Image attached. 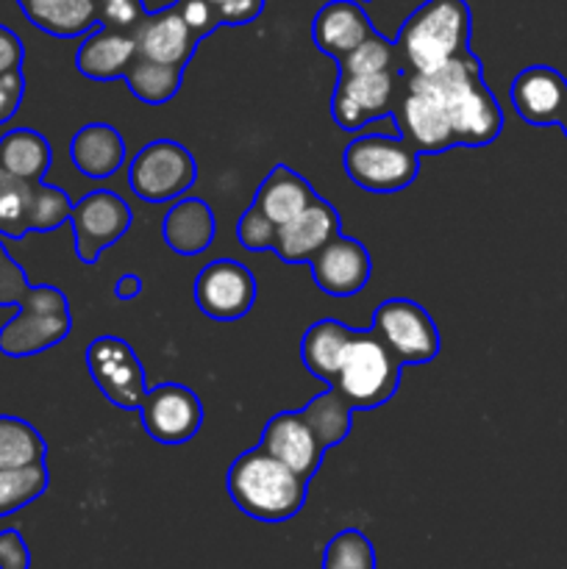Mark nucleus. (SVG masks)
I'll return each mask as SVG.
<instances>
[{"mask_svg": "<svg viewBox=\"0 0 567 569\" xmlns=\"http://www.w3.org/2000/svg\"><path fill=\"white\" fill-rule=\"evenodd\" d=\"M176 6L198 39H203L206 33H211L217 26H220L215 6H211L209 0H178Z\"/></svg>", "mask_w": 567, "mask_h": 569, "instance_id": "4c0bfd02", "label": "nucleus"}, {"mask_svg": "<svg viewBox=\"0 0 567 569\" xmlns=\"http://www.w3.org/2000/svg\"><path fill=\"white\" fill-rule=\"evenodd\" d=\"M87 367L92 381L117 409L139 411L148 387H145L142 361L131 345L120 337H98L87 348Z\"/></svg>", "mask_w": 567, "mask_h": 569, "instance_id": "1a4fd4ad", "label": "nucleus"}, {"mask_svg": "<svg viewBox=\"0 0 567 569\" xmlns=\"http://www.w3.org/2000/svg\"><path fill=\"white\" fill-rule=\"evenodd\" d=\"M48 467L44 461L14 470H0V517H9L14 511L26 509L37 498L48 492Z\"/></svg>", "mask_w": 567, "mask_h": 569, "instance_id": "7c9ffc66", "label": "nucleus"}, {"mask_svg": "<svg viewBox=\"0 0 567 569\" xmlns=\"http://www.w3.org/2000/svg\"><path fill=\"white\" fill-rule=\"evenodd\" d=\"M72 203L64 189L48 187L39 181L33 187L31 209H28V231H53L61 222L70 220Z\"/></svg>", "mask_w": 567, "mask_h": 569, "instance_id": "f704fd0d", "label": "nucleus"}, {"mask_svg": "<svg viewBox=\"0 0 567 569\" xmlns=\"http://www.w3.org/2000/svg\"><path fill=\"white\" fill-rule=\"evenodd\" d=\"M259 448H265L272 459L287 465L304 481H311L317 476L322 453H326V448L300 411H281V415L272 417L261 431Z\"/></svg>", "mask_w": 567, "mask_h": 569, "instance_id": "2eb2a0df", "label": "nucleus"}, {"mask_svg": "<svg viewBox=\"0 0 567 569\" xmlns=\"http://www.w3.org/2000/svg\"><path fill=\"white\" fill-rule=\"evenodd\" d=\"M209 3H211V6H215V9H217V6H222V3H228V0H209Z\"/></svg>", "mask_w": 567, "mask_h": 569, "instance_id": "49530a36", "label": "nucleus"}, {"mask_svg": "<svg viewBox=\"0 0 567 569\" xmlns=\"http://www.w3.org/2000/svg\"><path fill=\"white\" fill-rule=\"evenodd\" d=\"M398 48L395 42L384 39L372 31L361 44H356L342 61H339V76H372V72L398 70Z\"/></svg>", "mask_w": 567, "mask_h": 569, "instance_id": "473e14b6", "label": "nucleus"}, {"mask_svg": "<svg viewBox=\"0 0 567 569\" xmlns=\"http://www.w3.org/2000/svg\"><path fill=\"white\" fill-rule=\"evenodd\" d=\"M22 59H26V48H22L20 37L11 28L0 26V76L22 70Z\"/></svg>", "mask_w": 567, "mask_h": 569, "instance_id": "a19ab883", "label": "nucleus"}, {"mask_svg": "<svg viewBox=\"0 0 567 569\" xmlns=\"http://www.w3.org/2000/svg\"><path fill=\"white\" fill-rule=\"evenodd\" d=\"M372 331L387 342V348L404 365H428L437 359L442 339L431 315L415 300L392 298L384 300L372 315Z\"/></svg>", "mask_w": 567, "mask_h": 569, "instance_id": "6e6552de", "label": "nucleus"}, {"mask_svg": "<svg viewBox=\"0 0 567 569\" xmlns=\"http://www.w3.org/2000/svg\"><path fill=\"white\" fill-rule=\"evenodd\" d=\"M17 3H20V9H22V6H31V3H37V0H17Z\"/></svg>", "mask_w": 567, "mask_h": 569, "instance_id": "a18cd8bd", "label": "nucleus"}, {"mask_svg": "<svg viewBox=\"0 0 567 569\" xmlns=\"http://www.w3.org/2000/svg\"><path fill=\"white\" fill-rule=\"evenodd\" d=\"M50 144L42 133L31 128H14L0 139V170L22 181H42L50 170Z\"/></svg>", "mask_w": 567, "mask_h": 569, "instance_id": "bb28decb", "label": "nucleus"}, {"mask_svg": "<svg viewBox=\"0 0 567 569\" xmlns=\"http://www.w3.org/2000/svg\"><path fill=\"white\" fill-rule=\"evenodd\" d=\"M398 70L372 76H339L331 98V117L342 131H359L370 120L395 114Z\"/></svg>", "mask_w": 567, "mask_h": 569, "instance_id": "4468645a", "label": "nucleus"}, {"mask_svg": "<svg viewBox=\"0 0 567 569\" xmlns=\"http://www.w3.org/2000/svg\"><path fill=\"white\" fill-rule=\"evenodd\" d=\"M317 200L311 183H306V178H300L298 172H292L289 167L278 164L272 167L270 176L261 181L259 192H256L253 206L276 226H287L289 220L300 214V211L309 209Z\"/></svg>", "mask_w": 567, "mask_h": 569, "instance_id": "5701e85b", "label": "nucleus"}, {"mask_svg": "<svg viewBox=\"0 0 567 569\" xmlns=\"http://www.w3.org/2000/svg\"><path fill=\"white\" fill-rule=\"evenodd\" d=\"M276 231H278L276 222L267 220V217L261 214L253 203H250V209L245 211L237 222L239 244H242L245 250H253V253H259V250H272Z\"/></svg>", "mask_w": 567, "mask_h": 569, "instance_id": "c9c22d12", "label": "nucleus"}, {"mask_svg": "<svg viewBox=\"0 0 567 569\" xmlns=\"http://www.w3.org/2000/svg\"><path fill=\"white\" fill-rule=\"evenodd\" d=\"M142 0H98V26L131 33L145 20Z\"/></svg>", "mask_w": 567, "mask_h": 569, "instance_id": "e433bc0d", "label": "nucleus"}, {"mask_svg": "<svg viewBox=\"0 0 567 569\" xmlns=\"http://www.w3.org/2000/svg\"><path fill=\"white\" fill-rule=\"evenodd\" d=\"M350 339H354V331L339 320H317L300 339V359L306 370L331 387Z\"/></svg>", "mask_w": 567, "mask_h": 569, "instance_id": "393cba45", "label": "nucleus"}, {"mask_svg": "<svg viewBox=\"0 0 567 569\" xmlns=\"http://www.w3.org/2000/svg\"><path fill=\"white\" fill-rule=\"evenodd\" d=\"M559 126H561V131H565V137H567V106H565V111H561V120H559Z\"/></svg>", "mask_w": 567, "mask_h": 569, "instance_id": "37998d69", "label": "nucleus"}, {"mask_svg": "<svg viewBox=\"0 0 567 569\" xmlns=\"http://www.w3.org/2000/svg\"><path fill=\"white\" fill-rule=\"evenodd\" d=\"M309 264L317 287L334 298L359 295L370 281V253L359 239L342 237V233L331 239Z\"/></svg>", "mask_w": 567, "mask_h": 569, "instance_id": "f3484780", "label": "nucleus"}, {"mask_svg": "<svg viewBox=\"0 0 567 569\" xmlns=\"http://www.w3.org/2000/svg\"><path fill=\"white\" fill-rule=\"evenodd\" d=\"M376 28L367 20L365 9L356 0H331L317 11L311 22V39L334 61H342L356 44L365 42Z\"/></svg>", "mask_w": 567, "mask_h": 569, "instance_id": "aec40b11", "label": "nucleus"}, {"mask_svg": "<svg viewBox=\"0 0 567 569\" xmlns=\"http://www.w3.org/2000/svg\"><path fill=\"white\" fill-rule=\"evenodd\" d=\"M126 87L137 94L142 103H167L170 98H176L178 89L183 81V67L172 64H159V61L148 59H133V64L128 67V72L122 76Z\"/></svg>", "mask_w": 567, "mask_h": 569, "instance_id": "c85d7f7f", "label": "nucleus"}, {"mask_svg": "<svg viewBox=\"0 0 567 569\" xmlns=\"http://www.w3.org/2000/svg\"><path fill=\"white\" fill-rule=\"evenodd\" d=\"M404 361L387 348L376 331L356 333L345 348L342 365L331 387L350 403V409H378L398 392Z\"/></svg>", "mask_w": 567, "mask_h": 569, "instance_id": "20e7f679", "label": "nucleus"}, {"mask_svg": "<svg viewBox=\"0 0 567 569\" xmlns=\"http://www.w3.org/2000/svg\"><path fill=\"white\" fill-rule=\"evenodd\" d=\"M215 228V211L206 200L183 198L167 211L161 233H165L167 248H172L176 253L198 256L211 244Z\"/></svg>", "mask_w": 567, "mask_h": 569, "instance_id": "b1692460", "label": "nucleus"}, {"mask_svg": "<svg viewBox=\"0 0 567 569\" xmlns=\"http://www.w3.org/2000/svg\"><path fill=\"white\" fill-rule=\"evenodd\" d=\"M345 176L367 192H400L420 172V153L406 139L359 137L342 153Z\"/></svg>", "mask_w": 567, "mask_h": 569, "instance_id": "423d86ee", "label": "nucleus"}, {"mask_svg": "<svg viewBox=\"0 0 567 569\" xmlns=\"http://www.w3.org/2000/svg\"><path fill=\"white\" fill-rule=\"evenodd\" d=\"M511 106L528 126H559L567 106V81L545 64L526 67L511 81Z\"/></svg>", "mask_w": 567, "mask_h": 569, "instance_id": "a211bd4d", "label": "nucleus"}, {"mask_svg": "<svg viewBox=\"0 0 567 569\" xmlns=\"http://www.w3.org/2000/svg\"><path fill=\"white\" fill-rule=\"evenodd\" d=\"M133 222V211L126 200L109 189H94L87 198L72 203L70 226L76 233V253L83 264H94L103 248H111L126 237Z\"/></svg>", "mask_w": 567, "mask_h": 569, "instance_id": "9d476101", "label": "nucleus"}, {"mask_svg": "<svg viewBox=\"0 0 567 569\" xmlns=\"http://www.w3.org/2000/svg\"><path fill=\"white\" fill-rule=\"evenodd\" d=\"M142 428L159 445H183L203 426V406L192 389L181 383H161L145 395L139 406Z\"/></svg>", "mask_w": 567, "mask_h": 569, "instance_id": "f8f14e48", "label": "nucleus"}, {"mask_svg": "<svg viewBox=\"0 0 567 569\" xmlns=\"http://www.w3.org/2000/svg\"><path fill=\"white\" fill-rule=\"evenodd\" d=\"M392 117L398 120L409 148L417 153H445V150L456 148L454 128L445 114V106L417 76H406L404 98L395 106Z\"/></svg>", "mask_w": 567, "mask_h": 569, "instance_id": "9b49d317", "label": "nucleus"}, {"mask_svg": "<svg viewBox=\"0 0 567 569\" xmlns=\"http://www.w3.org/2000/svg\"><path fill=\"white\" fill-rule=\"evenodd\" d=\"M339 237V214L331 203L317 198L287 226H278L272 253L287 264H306L315 259L331 239Z\"/></svg>", "mask_w": 567, "mask_h": 569, "instance_id": "6ab92c4d", "label": "nucleus"}, {"mask_svg": "<svg viewBox=\"0 0 567 569\" xmlns=\"http://www.w3.org/2000/svg\"><path fill=\"white\" fill-rule=\"evenodd\" d=\"M434 98L445 106L456 144L465 148H484L495 142L504 128V114L495 100L493 89L484 83L481 61L470 53L448 61L428 76H417Z\"/></svg>", "mask_w": 567, "mask_h": 569, "instance_id": "f257e3e1", "label": "nucleus"}, {"mask_svg": "<svg viewBox=\"0 0 567 569\" xmlns=\"http://www.w3.org/2000/svg\"><path fill=\"white\" fill-rule=\"evenodd\" d=\"M198 178V161L181 142L156 139L145 144L131 161L128 181L133 194L145 203H170L181 198Z\"/></svg>", "mask_w": 567, "mask_h": 569, "instance_id": "0eeeda50", "label": "nucleus"}, {"mask_svg": "<svg viewBox=\"0 0 567 569\" xmlns=\"http://www.w3.org/2000/svg\"><path fill=\"white\" fill-rule=\"evenodd\" d=\"M320 569H376V548L356 528H345L328 539Z\"/></svg>", "mask_w": 567, "mask_h": 569, "instance_id": "72a5a7b5", "label": "nucleus"}, {"mask_svg": "<svg viewBox=\"0 0 567 569\" xmlns=\"http://www.w3.org/2000/svg\"><path fill=\"white\" fill-rule=\"evenodd\" d=\"M470 6L467 0H426L398 33V59L406 76H428L448 61L470 53Z\"/></svg>", "mask_w": 567, "mask_h": 569, "instance_id": "f03ea898", "label": "nucleus"}, {"mask_svg": "<svg viewBox=\"0 0 567 569\" xmlns=\"http://www.w3.org/2000/svg\"><path fill=\"white\" fill-rule=\"evenodd\" d=\"M9 259H11V256L6 253V248H3V244H0V267H3Z\"/></svg>", "mask_w": 567, "mask_h": 569, "instance_id": "c03bdc74", "label": "nucleus"}, {"mask_svg": "<svg viewBox=\"0 0 567 569\" xmlns=\"http://www.w3.org/2000/svg\"><path fill=\"white\" fill-rule=\"evenodd\" d=\"M198 309L211 320H239L256 303V278L233 259H217L195 281Z\"/></svg>", "mask_w": 567, "mask_h": 569, "instance_id": "ddd939ff", "label": "nucleus"}, {"mask_svg": "<svg viewBox=\"0 0 567 569\" xmlns=\"http://www.w3.org/2000/svg\"><path fill=\"white\" fill-rule=\"evenodd\" d=\"M44 439L31 422L0 415V470H14L44 461Z\"/></svg>", "mask_w": 567, "mask_h": 569, "instance_id": "c756f323", "label": "nucleus"}, {"mask_svg": "<svg viewBox=\"0 0 567 569\" xmlns=\"http://www.w3.org/2000/svg\"><path fill=\"white\" fill-rule=\"evenodd\" d=\"M133 59H137L133 33L100 26L78 48L76 67L81 76L92 78V81H115V78L126 76Z\"/></svg>", "mask_w": 567, "mask_h": 569, "instance_id": "412c9836", "label": "nucleus"}, {"mask_svg": "<svg viewBox=\"0 0 567 569\" xmlns=\"http://www.w3.org/2000/svg\"><path fill=\"white\" fill-rule=\"evenodd\" d=\"M300 415L306 417V422H309L311 431H315V437L320 439L326 450L342 442L350 428H354V409L337 392V387H328L326 392L317 395L306 409H300Z\"/></svg>", "mask_w": 567, "mask_h": 569, "instance_id": "cd10ccee", "label": "nucleus"}, {"mask_svg": "<svg viewBox=\"0 0 567 569\" xmlns=\"http://www.w3.org/2000/svg\"><path fill=\"white\" fill-rule=\"evenodd\" d=\"M131 33L133 42H137V59L172 67H187V61L192 59L195 48L200 42L176 3L153 11V14H145V20Z\"/></svg>", "mask_w": 567, "mask_h": 569, "instance_id": "dca6fc26", "label": "nucleus"}, {"mask_svg": "<svg viewBox=\"0 0 567 569\" xmlns=\"http://www.w3.org/2000/svg\"><path fill=\"white\" fill-rule=\"evenodd\" d=\"M31 567V550L20 531L9 528L0 531V569H28Z\"/></svg>", "mask_w": 567, "mask_h": 569, "instance_id": "58836bf2", "label": "nucleus"}, {"mask_svg": "<svg viewBox=\"0 0 567 569\" xmlns=\"http://www.w3.org/2000/svg\"><path fill=\"white\" fill-rule=\"evenodd\" d=\"M139 289H142V283H139L137 276H122L120 281H117V298L120 300L137 298Z\"/></svg>", "mask_w": 567, "mask_h": 569, "instance_id": "79ce46f5", "label": "nucleus"}, {"mask_svg": "<svg viewBox=\"0 0 567 569\" xmlns=\"http://www.w3.org/2000/svg\"><path fill=\"white\" fill-rule=\"evenodd\" d=\"M67 298L53 287H28L20 300V315L0 328V353L11 359L42 353L70 337Z\"/></svg>", "mask_w": 567, "mask_h": 569, "instance_id": "39448f33", "label": "nucleus"}, {"mask_svg": "<svg viewBox=\"0 0 567 569\" xmlns=\"http://www.w3.org/2000/svg\"><path fill=\"white\" fill-rule=\"evenodd\" d=\"M22 14L50 37H83L98 26V0H37L22 6Z\"/></svg>", "mask_w": 567, "mask_h": 569, "instance_id": "a878e982", "label": "nucleus"}, {"mask_svg": "<svg viewBox=\"0 0 567 569\" xmlns=\"http://www.w3.org/2000/svg\"><path fill=\"white\" fill-rule=\"evenodd\" d=\"M22 94H26V78H22V70L0 76V122L14 117V111L20 109L22 103Z\"/></svg>", "mask_w": 567, "mask_h": 569, "instance_id": "ea45409f", "label": "nucleus"}, {"mask_svg": "<svg viewBox=\"0 0 567 569\" xmlns=\"http://www.w3.org/2000/svg\"><path fill=\"white\" fill-rule=\"evenodd\" d=\"M228 495L242 515L259 522H287L306 506L309 481L272 459L265 448H250L231 465Z\"/></svg>", "mask_w": 567, "mask_h": 569, "instance_id": "7ed1b4c3", "label": "nucleus"}, {"mask_svg": "<svg viewBox=\"0 0 567 569\" xmlns=\"http://www.w3.org/2000/svg\"><path fill=\"white\" fill-rule=\"evenodd\" d=\"M39 181H22L0 170V233L20 239L28 233V209H31L33 187Z\"/></svg>", "mask_w": 567, "mask_h": 569, "instance_id": "2f4dec72", "label": "nucleus"}, {"mask_svg": "<svg viewBox=\"0 0 567 569\" xmlns=\"http://www.w3.org/2000/svg\"><path fill=\"white\" fill-rule=\"evenodd\" d=\"M70 159L87 178H111L126 161V142L109 122H89L72 137Z\"/></svg>", "mask_w": 567, "mask_h": 569, "instance_id": "4be33fe9", "label": "nucleus"}]
</instances>
